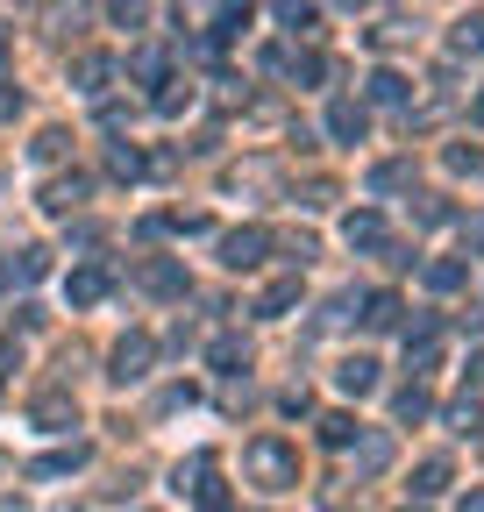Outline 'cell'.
I'll use <instances>...</instances> for the list:
<instances>
[{
  "label": "cell",
  "mask_w": 484,
  "mask_h": 512,
  "mask_svg": "<svg viewBox=\"0 0 484 512\" xmlns=\"http://www.w3.org/2000/svg\"><path fill=\"white\" fill-rule=\"evenodd\" d=\"M335 384H342V392H356V399L378 392V363H371V356H349V363L335 370Z\"/></svg>",
  "instance_id": "30bf717a"
},
{
  "label": "cell",
  "mask_w": 484,
  "mask_h": 512,
  "mask_svg": "<svg viewBox=\"0 0 484 512\" xmlns=\"http://www.w3.org/2000/svg\"><path fill=\"white\" fill-rule=\"evenodd\" d=\"M43 271H50V249H36V242H29V249H15V278H22V285H29V278H43Z\"/></svg>",
  "instance_id": "7402d4cb"
},
{
  "label": "cell",
  "mask_w": 484,
  "mask_h": 512,
  "mask_svg": "<svg viewBox=\"0 0 484 512\" xmlns=\"http://www.w3.org/2000/svg\"><path fill=\"white\" fill-rule=\"evenodd\" d=\"M406 512H413V505H406Z\"/></svg>",
  "instance_id": "74e56055"
},
{
  "label": "cell",
  "mask_w": 484,
  "mask_h": 512,
  "mask_svg": "<svg viewBox=\"0 0 484 512\" xmlns=\"http://www.w3.org/2000/svg\"><path fill=\"white\" fill-rule=\"evenodd\" d=\"M136 278H143V292H164V299H178V292H186V271H178L171 256H150V264H143Z\"/></svg>",
  "instance_id": "52a82bcc"
},
{
  "label": "cell",
  "mask_w": 484,
  "mask_h": 512,
  "mask_svg": "<svg viewBox=\"0 0 484 512\" xmlns=\"http://www.w3.org/2000/svg\"><path fill=\"white\" fill-rule=\"evenodd\" d=\"M79 200H86V178H50V185H43V207H50V214H72Z\"/></svg>",
  "instance_id": "4fadbf2b"
},
{
  "label": "cell",
  "mask_w": 484,
  "mask_h": 512,
  "mask_svg": "<svg viewBox=\"0 0 484 512\" xmlns=\"http://www.w3.org/2000/svg\"><path fill=\"white\" fill-rule=\"evenodd\" d=\"M79 463H86V448L72 441V448H57V456H43V463H29V477H72Z\"/></svg>",
  "instance_id": "9a60e30c"
},
{
  "label": "cell",
  "mask_w": 484,
  "mask_h": 512,
  "mask_svg": "<svg viewBox=\"0 0 484 512\" xmlns=\"http://www.w3.org/2000/svg\"><path fill=\"white\" fill-rule=\"evenodd\" d=\"M250 15H257L250 0H221V8H214V22H221V29H214V36H242V29H250Z\"/></svg>",
  "instance_id": "ac0fdd59"
},
{
  "label": "cell",
  "mask_w": 484,
  "mask_h": 512,
  "mask_svg": "<svg viewBox=\"0 0 484 512\" xmlns=\"http://www.w3.org/2000/svg\"><path fill=\"white\" fill-rule=\"evenodd\" d=\"M129 64H136V79H143V86H157V79H164V57H157V50H136Z\"/></svg>",
  "instance_id": "4dcf8cb0"
},
{
  "label": "cell",
  "mask_w": 484,
  "mask_h": 512,
  "mask_svg": "<svg viewBox=\"0 0 484 512\" xmlns=\"http://www.w3.org/2000/svg\"><path fill=\"white\" fill-rule=\"evenodd\" d=\"M0 64H8V36H0Z\"/></svg>",
  "instance_id": "8d00e7d4"
},
{
  "label": "cell",
  "mask_w": 484,
  "mask_h": 512,
  "mask_svg": "<svg viewBox=\"0 0 484 512\" xmlns=\"http://www.w3.org/2000/svg\"><path fill=\"white\" fill-rule=\"evenodd\" d=\"M150 356H157V342H150V335L114 342V370H107V377H114V384H143V377H150Z\"/></svg>",
  "instance_id": "277c9868"
},
{
  "label": "cell",
  "mask_w": 484,
  "mask_h": 512,
  "mask_svg": "<svg viewBox=\"0 0 484 512\" xmlns=\"http://www.w3.org/2000/svg\"><path fill=\"white\" fill-rule=\"evenodd\" d=\"M470 384H484V349H477V356H470Z\"/></svg>",
  "instance_id": "836d02e7"
},
{
  "label": "cell",
  "mask_w": 484,
  "mask_h": 512,
  "mask_svg": "<svg viewBox=\"0 0 484 512\" xmlns=\"http://www.w3.org/2000/svg\"><path fill=\"white\" fill-rule=\"evenodd\" d=\"M15 107H22V93H15V86H0V121H8Z\"/></svg>",
  "instance_id": "d6a6232c"
},
{
  "label": "cell",
  "mask_w": 484,
  "mask_h": 512,
  "mask_svg": "<svg viewBox=\"0 0 484 512\" xmlns=\"http://www.w3.org/2000/svg\"><path fill=\"white\" fill-rule=\"evenodd\" d=\"M456 512H484V491H470V498H463V505H456Z\"/></svg>",
  "instance_id": "e575fe53"
},
{
  "label": "cell",
  "mask_w": 484,
  "mask_h": 512,
  "mask_svg": "<svg viewBox=\"0 0 484 512\" xmlns=\"http://www.w3.org/2000/svg\"><path fill=\"white\" fill-rule=\"evenodd\" d=\"M371 100H385V107L406 100V79H399V72H371Z\"/></svg>",
  "instance_id": "4316f807"
},
{
  "label": "cell",
  "mask_w": 484,
  "mask_h": 512,
  "mask_svg": "<svg viewBox=\"0 0 484 512\" xmlns=\"http://www.w3.org/2000/svg\"><path fill=\"white\" fill-rule=\"evenodd\" d=\"M107 15H114L121 29H143V22H150V0H107Z\"/></svg>",
  "instance_id": "603a6c76"
},
{
  "label": "cell",
  "mask_w": 484,
  "mask_h": 512,
  "mask_svg": "<svg viewBox=\"0 0 484 512\" xmlns=\"http://www.w3.org/2000/svg\"><path fill=\"white\" fill-rule=\"evenodd\" d=\"M107 171H114V178H143V150L114 143V150H107Z\"/></svg>",
  "instance_id": "44dd1931"
},
{
  "label": "cell",
  "mask_w": 484,
  "mask_h": 512,
  "mask_svg": "<svg viewBox=\"0 0 484 512\" xmlns=\"http://www.w3.org/2000/svg\"><path fill=\"white\" fill-rule=\"evenodd\" d=\"M456 50H484V15H463L456 22Z\"/></svg>",
  "instance_id": "f1b7e54d"
},
{
  "label": "cell",
  "mask_w": 484,
  "mask_h": 512,
  "mask_svg": "<svg viewBox=\"0 0 484 512\" xmlns=\"http://www.w3.org/2000/svg\"><path fill=\"white\" fill-rule=\"evenodd\" d=\"M399 320H406V306H399V292H371V299H363V328H378V335H392V328H399Z\"/></svg>",
  "instance_id": "ba28073f"
},
{
  "label": "cell",
  "mask_w": 484,
  "mask_h": 512,
  "mask_svg": "<svg viewBox=\"0 0 484 512\" xmlns=\"http://www.w3.org/2000/svg\"><path fill=\"white\" fill-rule=\"evenodd\" d=\"M285 306H299V278H278V285H264V299H257V313H264V320H278Z\"/></svg>",
  "instance_id": "2e32d148"
},
{
  "label": "cell",
  "mask_w": 484,
  "mask_h": 512,
  "mask_svg": "<svg viewBox=\"0 0 484 512\" xmlns=\"http://www.w3.org/2000/svg\"><path fill=\"white\" fill-rule=\"evenodd\" d=\"M107 72H114V57H107V50H86V57L72 64V79H79V93H100V86H107Z\"/></svg>",
  "instance_id": "8fae6325"
},
{
  "label": "cell",
  "mask_w": 484,
  "mask_h": 512,
  "mask_svg": "<svg viewBox=\"0 0 484 512\" xmlns=\"http://www.w3.org/2000/svg\"><path fill=\"white\" fill-rule=\"evenodd\" d=\"M321 441H328V448H349V441H356V420H349V413H328V420H321Z\"/></svg>",
  "instance_id": "d4e9b609"
},
{
  "label": "cell",
  "mask_w": 484,
  "mask_h": 512,
  "mask_svg": "<svg viewBox=\"0 0 484 512\" xmlns=\"http://www.w3.org/2000/svg\"><path fill=\"white\" fill-rule=\"evenodd\" d=\"M107 285H114V271H107V264H79V271L65 278L72 306H100V299H107Z\"/></svg>",
  "instance_id": "5b68a950"
},
{
  "label": "cell",
  "mask_w": 484,
  "mask_h": 512,
  "mask_svg": "<svg viewBox=\"0 0 484 512\" xmlns=\"http://www.w3.org/2000/svg\"><path fill=\"white\" fill-rule=\"evenodd\" d=\"M420 278H428V285H435V292H456V285H463V278H470V271H463V264H456V256H442V264H428V271H420Z\"/></svg>",
  "instance_id": "ffe728a7"
},
{
  "label": "cell",
  "mask_w": 484,
  "mask_h": 512,
  "mask_svg": "<svg viewBox=\"0 0 484 512\" xmlns=\"http://www.w3.org/2000/svg\"><path fill=\"white\" fill-rule=\"evenodd\" d=\"M342 242H349V249H392L378 214H349V221H342Z\"/></svg>",
  "instance_id": "9c48e42d"
},
{
  "label": "cell",
  "mask_w": 484,
  "mask_h": 512,
  "mask_svg": "<svg viewBox=\"0 0 484 512\" xmlns=\"http://www.w3.org/2000/svg\"><path fill=\"white\" fill-rule=\"evenodd\" d=\"M399 185H406V164H378L371 171V192H399Z\"/></svg>",
  "instance_id": "1f68e13d"
},
{
  "label": "cell",
  "mask_w": 484,
  "mask_h": 512,
  "mask_svg": "<svg viewBox=\"0 0 484 512\" xmlns=\"http://www.w3.org/2000/svg\"><path fill=\"white\" fill-rule=\"evenodd\" d=\"M65 143H72L65 128H43V136H36V157H43V164H57V157H65Z\"/></svg>",
  "instance_id": "83f0119b"
},
{
  "label": "cell",
  "mask_w": 484,
  "mask_h": 512,
  "mask_svg": "<svg viewBox=\"0 0 484 512\" xmlns=\"http://www.w3.org/2000/svg\"><path fill=\"white\" fill-rule=\"evenodd\" d=\"M242 470H250L264 491H292V484H299V456H292L285 441H271V434L242 448Z\"/></svg>",
  "instance_id": "6da1fadb"
},
{
  "label": "cell",
  "mask_w": 484,
  "mask_h": 512,
  "mask_svg": "<svg viewBox=\"0 0 484 512\" xmlns=\"http://www.w3.org/2000/svg\"><path fill=\"white\" fill-rule=\"evenodd\" d=\"M278 22H285L292 36H307V29L321 22V8H314V0H278Z\"/></svg>",
  "instance_id": "e0dca14e"
},
{
  "label": "cell",
  "mask_w": 484,
  "mask_h": 512,
  "mask_svg": "<svg viewBox=\"0 0 484 512\" xmlns=\"http://www.w3.org/2000/svg\"><path fill=\"white\" fill-rule=\"evenodd\" d=\"M363 128H371V114H363L356 100H335V107H328V136H335V143H363Z\"/></svg>",
  "instance_id": "8992f818"
},
{
  "label": "cell",
  "mask_w": 484,
  "mask_h": 512,
  "mask_svg": "<svg viewBox=\"0 0 484 512\" xmlns=\"http://www.w3.org/2000/svg\"><path fill=\"white\" fill-rule=\"evenodd\" d=\"M264 249H271V228H235V235H221V264L228 271H257Z\"/></svg>",
  "instance_id": "3957f363"
},
{
  "label": "cell",
  "mask_w": 484,
  "mask_h": 512,
  "mask_svg": "<svg viewBox=\"0 0 484 512\" xmlns=\"http://www.w3.org/2000/svg\"><path fill=\"white\" fill-rule=\"evenodd\" d=\"M178 491H193V505L200 512H235V498L221 491V477H214V456L200 448L193 463H178Z\"/></svg>",
  "instance_id": "7a4b0ae2"
},
{
  "label": "cell",
  "mask_w": 484,
  "mask_h": 512,
  "mask_svg": "<svg viewBox=\"0 0 484 512\" xmlns=\"http://www.w3.org/2000/svg\"><path fill=\"white\" fill-rule=\"evenodd\" d=\"M470 121H477V128H484V93H477V100H470Z\"/></svg>",
  "instance_id": "d590c367"
},
{
  "label": "cell",
  "mask_w": 484,
  "mask_h": 512,
  "mask_svg": "<svg viewBox=\"0 0 484 512\" xmlns=\"http://www.w3.org/2000/svg\"><path fill=\"white\" fill-rule=\"evenodd\" d=\"M435 491H449V456H428L413 470V498H435Z\"/></svg>",
  "instance_id": "5bb4252c"
},
{
  "label": "cell",
  "mask_w": 484,
  "mask_h": 512,
  "mask_svg": "<svg viewBox=\"0 0 484 512\" xmlns=\"http://www.w3.org/2000/svg\"><path fill=\"white\" fill-rule=\"evenodd\" d=\"M399 420H428V392H420V384L399 392Z\"/></svg>",
  "instance_id": "f546056e"
},
{
  "label": "cell",
  "mask_w": 484,
  "mask_h": 512,
  "mask_svg": "<svg viewBox=\"0 0 484 512\" xmlns=\"http://www.w3.org/2000/svg\"><path fill=\"white\" fill-rule=\"evenodd\" d=\"M363 470H385L392 463V434H371V441H363V456H356Z\"/></svg>",
  "instance_id": "484cf974"
},
{
  "label": "cell",
  "mask_w": 484,
  "mask_h": 512,
  "mask_svg": "<svg viewBox=\"0 0 484 512\" xmlns=\"http://www.w3.org/2000/svg\"><path fill=\"white\" fill-rule=\"evenodd\" d=\"M449 427H456V434H477V427H484V406H477V399H456V406H449Z\"/></svg>",
  "instance_id": "cb8c5ba5"
},
{
  "label": "cell",
  "mask_w": 484,
  "mask_h": 512,
  "mask_svg": "<svg viewBox=\"0 0 484 512\" xmlns=\"http://www.w3.org/2000/svg\"><path fill=\"white\" fill-rule=\"evenodd\" d=\"M207 363H214V370H250V349H242L235 335H221V342L207 349Z\"/></svg>",
  "instance_id": "d6986e66"
},
{
  "label": "cell",
  "mask_w": 484,
  "mask_h": 512,
  "mask_svg": "<svg viewBox=\"0 0 484 512\" xmlns=\"http://www.w3.org/2000/svg\"><path fill=\"white\" fill-rule=\"evenodd\" d=\"M36 427H79V406H72L65 392H43V399H36Z\"/></svg>",
  "instance_id": "7c38bea8"
}]
</instances>
